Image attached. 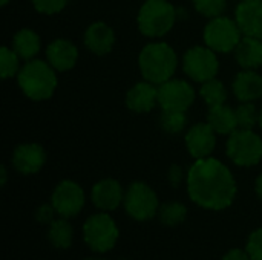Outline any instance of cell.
Instances as JSON below:
<instances>
[{
    "label": "cell",
    "mask_w": 262,
    "mask_h": 260,
    "mask_svg": "<svg viewBox=\"0 0 262 260\" xmlns=\"http://www.w3.org/2000/svg\"><path fill=\"white\" fill-rule=\"evenodd\" d=\"M183 69L196 83H206L218 75L220 61L216 52L207 46H193L183 57Z\"/></svg>",
    "instance_id": "cell-8"
},
{
    "label": "cell",
    "mask_w": 262,
    "mask_h": 260,
    "mask_svg": "<svg viewBox=\"0 0 262 260\" xmlns=\"http://www.w3.org/2000/svg\"><path fill=\"white\" fill-rule=\"evenodd\" d=\"M233 93L241 103H253L262 97V75L253 69H243L233 80Z\"/></svg>",
    "instance_id": "cell-19"
},
{
    "label": "cell",
    "mask_w": 262,
    "mask_h": 260,
    "mask_svg": "<svg viewBox=\"0 0 262 260\" xmlns=\"http://www.w3.org/2000/svg\"><path fill=\"white\" fill-rule=\"evenodd\" d=\"M238 129H253L259 123V113L253 103H241L236 109Z\"/></svg>",
    "instance_id": "cell-28"
},
{
    "label": "cell",
    "mask_w": 262,
    "mask_h": 260,
    "mask_svg": "<svg viewBox=\"0 0 262 260\" xmlns=\"http://www.w3.org/2000/svg\"><path fill=\"white\" fill-rule=\"evenodd\" d=\"M177 9L167 0H146L138 11V29L143 35L157 38L166 35L175 25Z\"/></svg>",
    "instance_id": "cell-4"
},
{
    "label": "cell",
    "mask_w": 262,
    "mask_h": 260,
    "mask_svg": "<svg viewBox=\"0 0 262 260\" xmlns=\"http://www.w3.org/2000/svg\"><path fill=\"white\" fill-rule=\"evenodd\" d=\"M256 193H258L259 199L262 201V173L258 176V179H256Z\"/></svg>",
    "instance_id": "cell-34"
},
{
    "label": "cell",
    "mask_w": 262,
    "mask_h": 260,
    "mask_svg": "<svg viewBox=\"0 0 262 260\" xmlns=\"http://www.w3.org/2000/svg\"><path fill=\"white\" fill-rule=\"evenodd\" d=\"M239 2H241V0H239Z\"/></svg>",
    "instance_id": "cell-39"
},
{
    "label": "cell",
    "mask_w": 262,
    "mask_h": 260,
    "mask_svg": "<svg viewBox=\"0 0 262 260\" xmlns=\"http://www.w3.org/2000/svg\"><path fill=\"white\" fill-rule=\"evenodd\" d=\"M192 2L195 9L207 18L220 17L227 8V0H192Z\"/></svg>",
    "instance_id": "cell-29"
},
{
    "label": "cell",
    "mask_w": 262,
    "mask_h": 260,
    "mask_svg": "<svg viewBox=\"0 0 262 260\" xmlns=\"http://www.w3.org/2000/svg\"><path fill=\"white\" fill-rule=\"evenodd\" d=\"M246 251L252 260H262V228L250 234Z\"/></svg>",
    "instance_id": "cell-31"
},
{
    "label": "cell",
    "mask_w": 262,
    "mask_h": 260,
    "mask_svg": "<svg viewBox=\"0 0 262 260\" xmlns=\"http://www.w3.org/2000/svg\"><path fill=\"white\" fill-rule=\"evenodd\" d=\"M51 205L61 218H72L84 205V192L74 181H61L52 193Z\"/></svg>",
    "instance_id": "cell-11"
},
{
    "label": "cell",
    "mask_w": 262,
    "mask_h": 260,
    "mask_svg": "<svg viewBox=\"0 0 262 260\" xmlns=\"http://www.w3.org/2000/svg\"><path fill=\"white\" fill-rule=\"evenodd\" d=\"M227 156L239 167H252L262 159V138L253 129H236L229 135Z\"/></svg>",
    "instance_id": "cell-5"
},
{
    "label": "cell",
    "mask_w": 262,
    "mask_h": 260,
    "mask_svg": "<svg viewBox=\"0 0 262 260\" xmlns=\"http://www.w3.org/2000/svg\"><path fill=\"white\" fill-rule=\"evenodd\" d=\"M235 20L244 35L262 40V0H241L235 9Z\"/></svg>",
    "instance_id": "cell-13"
},
{
    "label": "cell",
    "mask_w": 262,
    "mask_h": 260,
    "mask_svg": "<svg viewBox=\"0 0 262 260\" xmlns=\"http://www.w3.org/2000/svg\"><path fill=\"white\" fill-rule=\"evenodd\" d=\"M207 123L213 127V130L220 135H230L238 129L236 121V110L230 109L229 106H216L210 107L207 113Z\"/></svg>",
    "instance_id": "cell-21"
},
{
    "label": "cell",
    "mask_w": 262,
    "mask_h": 260,
    "mask_svg": "<svg viewBox=\"0 0 262 260\" xmlns=\"http://www.w3.org/2000/svg\"><path fill=\"white\" fill-rule=\"evenodd\" d=\"M8 2H9V0H0V5L5 6V5H8Z\"/></svg>",
    "instance_id": "cell-36"
},
{
    "label": "cell",
    "mask_w": 262,
    "mask_h": 260,
    "mask_svg": "<svg viewBox=\"0 0 262 260\" xmlns=\"http://www.w3.org/2000/svg\"><path fill=\"white\" fill-rule=\"evenodd\" d=\"M158 213H160V221L164 225L173 227L186 219L187 208L181 202H166L160 207Z\"/></svg>",
    "instance_id": "cell-25"
},
{
    "label": "cell",
    "mask_w": 262,
    "mask_h": 260,
    "mask_svg": "<svg viewBox=\"0 0 262 260\" xmlns=\"http://www.w3.org/2000/svg\"><path fill=\"white\" fill-rule=\"evenodd\" d=\"M0 175H2V185H5L6 184V167L5 166H2V169H0Z\"/></svg>",
    "instance_id": "cell-35"
},
{
    "label": "cell",
    "mask_w": 262,
    "mask_h": 260,
    "mask_svg": "<svg viewBox=\"0 0 262 260\" xmlns=\"http://www.w3.org/2000/svg\"><path fill=\"white\" fill-rule=\"evenodd\" d=\"M259 126L262 127V109H261V112H259Z\"/></svg>",
    "instance_id": "cell-37"
},
{
    "label": "cell",
    "mask_w": 262,
    "mask_h": 260,
    "mask_svg": "<svg viewBox=\"0 0 262 260\" xmlns=\"http://www.w3.org/2000/svg\"><path fill=\"white\" fill-rule=\"evenodd\" d=\"M235 58L243 69H258L262 66V40L244 35L235 49Z\"/></svg>",
    "instance_id": "cell-20"
},
{
    "label": "cell",
    "mask_w": 262,
    "mask_h": 260,
    "mask_svg": "<svg viewBox=\"0 0 262 260\" xmlns=\"http://www.w3.org/2000/svg\"><path fill=\"white\" fill-rule=\"evenodd\" d=\"M83 236L92 251L106 253L115 247L118 241V228L109 215L98 213L86 219L83 225Z\"/></svg>",
    "instance_id": "cell-7"
},
{
    "label": "cell",
    "mask_w": 262,
    "mask_h": 260,
    "mask_svg": "<svg viewBox=\"0 0 262 260\" xmlns=\"http://www.w3.org/2000/svg\"><path fill=\"white\" fill-rule=\"evenodd\" d=\"M84 46L95 55H106L115 43L114 29L104 21H94L84 31Z\"/></svg>",
    "instance_id": "cell-16"
},
{
    "label": "cell",
    "mask_w": 262,
    "mask_h": 260,
    "mask_svg": "<svg viewBox=\"0 0 262 260\" xmlns=\"http://www.w3.org/2000/svg\"><path fill=\"white\" fill-rule=\"evenodd\" d=\"M195 101V89L184 80L170 78L158 86V104L163 112H186Z\"/></svg>",
    "instance_id": "cell-10"
},
{
    "label": "cell",
    "mask_w": 262,
    "mask_h": 260,
    "mask_svg": "<svg viewBox=\"0 0 262 260\" xmlns=\"http://www.w3.org/2000/svg\"><path fill=\"white\" fill-rule=\"evenodd\" d=\"M187 124L186 112H163L160 116V126L170 135L181 133Z\"/></svg>",
    "instance_id": "cell-27"
},
{
    "label": "cell",
    "mask_w": 262,
    "mask_h": 260,
    "mask_svg": "<svg viewBox=\"0 0 262 260\" xmlns=\"http://www.w3.org/2000/svg\"><path fill=\"white\" fill-rule=\"evenodd\" d=\"M184 139L192 158H209L216 146V132L209 123H198L189 129Z\"/></svg>",
    "instance_id": "cell-12"
},
{
    "label": "cell",
    "mask_w": 262,
    "mask_h": 260,
    "mask_svg": "<svg viewBox=\"0 0 262 260\" xmlns=\"http://www.w3.org/2000/svg\"><path fill=\"white\" fill-rule=\"evenodd\" d=\"M46 162L45 149L35 143H25L14 149L12 166L21 175H34L41 170Z\"/></svg>",
    "instance_id": "cell-14"
},
{
    "label": "cell",
    "mask_w": 262,
    "mask_h": 260,
    "mask_svg": "<svg viewBox=\"0 0 262 260\" xmlns=\"http://www.w3.org/2000/svg\"><path fill=\"white\" fill-rule=\"evenodd\" d=\"M20 57L15 54L12 48L3 46L0 49V70H2V78L8 80L12 77H17L20 67Z\"/></svg>",
    "instance_id": "cell-26"
},
{
    "label": "cell",
    "mask_w": 262,
    "mask_h": 260,
    "mask_svg": "<svg viewBox=\"0 0 262 260\" xmlns=\"http://www.w3.org/2000/svg\"><path fill=\"white\" fill-rule=\"evenodd\" d=\"M37 12L45 15H54L60 12L69 0H31Z\"/></svg>",
    "instance_id": "cell-30"
},
{
    "label": "cell",
    "mask_w": 262,
    "mask_h": 260,
    "mask_svg": "<svg viewBox=\"0 0 262 260\" xmlns=\"http://www.w3.org/2000/svg\"><path fill=\"white\" fill-rule=\"evenodd\" d=\"M12 49L21 60H32L40 51V37L35 31L23 28L12 38Z\"/></svg>",
    "instance_id": "cell-22"
},
{
    "label": "cell",
    "mask_w": 262,
    "mask_h": 260,
    "mask_svg": "<svg viewBox=\"0 0 262 260\" xmlns=\"http://www.w3.org/2000/svg\"><path fill=\"white\" fill-rule=\"evenodd\" d=\"M183 179V170L180 166H172L169 169V181L173 187H178Z\"/></svg>",
    "instance_id": "cell-32"
},
{
    "label": "cell",
    "mask_w": 262,
    "mask_h": 260,
    "mask_svg": "<svg viewBox=\"0 0 262 260\" xmlns=\"http://www.w3.org/2000/svg\"><path fill=\"white\" fill-rule=\"evenodd\" d=\"M138 66L146 81L160 86L173 77L178 66V57L170 44L154 41L141 49Z\"/></svg>",
    "instance_id": "cell-2"
},
{
    "label": "cell",
    "mask_w": 262,
    "mask_h": 260,
    "mask_svg": "<svg viewBox=\"0 0 262 260\" xmlns=\"http://www.w3.org/2000/svg\"><path fill=\"white\" fill-rule=\"evenodd\" d=\"M158 104V86L149 81L134 84L126 95V106L135 113H147Z\"/></svg>",
    "instance_id": "cell-17"
},
{
    "label": "cell",
    "mask_w": 262,
    "mask_h": 260,
    "mask_svg": "<svg viewBox=\"0 0 262 260\" xmlns=\"http://www.w3.org/2000/svg\"><path fill=\"white\" fill-rule=\"evenodd\" d=\"M200 95L203 97L204 103L209 107L223 106L227 100V90H226L224 84L216 78H212V80L203 83V86L200 89Z\"/></svg>",
    "instance_id": "cell-24"
},
{
    "label": "cell",
    "mask_w": 262,
    "mask_h": 260,
    "mask_svg": "<svg viewBox=\"0 0 262 260\" xmlns=\"http://www.w3.org/2000/svg\"><path fill=\"white\" fill-rule=\"evenodd\" d=\"M223 260H252L250 259V256H249V253L247 251H243V250H232V251H229Z\"/></svg>",
    "instance_id": "cell-33"
},
{
    "label": "cell",
    "mask_w": 262,
    "mask_h": 260,
    "mask_svg": "<svg viewBox=\"0 0 262 260\" xmlns=\"http://www.w3.org/2000/svg\"><path fill=\"white\" fill-rule=\"evenodd\" d=\"M92 202L103 211H112L120 207L124 201L123 187L115 179H103L92 187Z\"/></svg>",
    "instance_id": "cell-18"
},
{
    "label": "cell",
    "mask_w": 262,
    "mask_h": 260,
    "mask_svg": "<svg viewBox=\"0 0 262 260\" xmlns=\"http://www.w3.org/2000/svg\"><path fill=\"white\" fill-rule=\"evenodd\" d=\"M48 238L51 241V244L57 248H69L72 244V227L71 224L66 221V218L52 221L51 227H49V233Z\"/></svg>",
    "instance_id": "cell-23"
},
{
    "label": "cell",
    "mask_w": 262,
    "mask_h": 260,
    "mask_svg": "<svg viewBox=\"0 0 262 260\" xmlns=\"http://www.w3.org/2000/svg\"><path fill=\"white\" fill-rule=\"evenodd\" d=\"M243 35L244 34L241 32L236 20L226 15L210 18L203 34L206 46L220 54H229L235 51Z\"/></svg>",
    "instance_id": "cell-6"
},
{
    "label": "cell",
    "mask_w": 262,
    "mask_h": 260,
    "mask_svg": "<svg viewBox=\"0 0 262 260\" xmlns=\"http://www.w3.org/2000/svg\"><path fill=\"white\" fill-rule=\"evenodd\" d=\"M17 83L21 92L32 101H45L52 97L57 87L55 69L43 60L26 61L17 74Z\"/></svg>",
    "instance_id": "cell-3"
},
{
    "label": "cell",
    "mask_w": 262,
    "mask_h": 260,
    "mask_svg": "<svg viewBox=\"0 0 262 260\" xmlns=\"http://www.w3.org/2000/svg\"><path fill=\"white\" fill-rule=\"evenodd\" d=\"M46 58L55 70L64 72L75 66L78 60V49L66 38H55L46 48Z\"/></svg>",
    "instance_id": "cell-15"
},
{
    "label": "cell",
    "mask_w": 262,
    "mask_h": 260,
    "mask_svg": "<svg viewBox=\"0 0 262 260\" xmlns=\"http://www.w3.org/2000/svg\"><path fill=\"white\" fill-rule=\"evenodd\" d=\"M124 208L135 221H149L160 210L157 193L144 182H134L124 195Z\"/></svg>",
    "instance_id": "cell-9"
},
{
    "label": "cell",
    "mask_w": 262,
    "mask_h": 260,
    "mask_svg": "<svg viewBox=\"0 0 262 260\" xmlns=\"http://www.w3.org/2000/svg\"><path fill=\"white\" fill-rule=\"evenodd\" d=\"M187 192L196 205L218 211L233 204L236 181L221 161L210 156L201 158L187 172Z\"/></svg>",
    "instance_id": "cell-1"
},
{
    "label": "cell",
    "mask_w": 262,
    "mask_h": 260,
    "mask_svg": "<svg viewBox=\"0 0 262 260\" xmlns=\"http://www.w3.org/2000/svg\"><path fill=\"white\" fill-rule=\"evenodd\" d=\"M86 260H104V259H86Z\"/></svg>",
    "instance_id": "cell-38"
}]
</instances>
